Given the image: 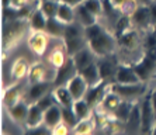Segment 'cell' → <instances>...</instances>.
<instances>
[{"instance_id": "6da1fadb", "label": "cell", "mask_w": 156, "mask_h": 135, "mask_svg": "<svg viewBox=\"0 0 156 135\" xmlns=\"http://www.w3.org/2000/svg\"><path fill=\"white\" fill-rule=\"evenodd\" d=\"M28 27V20H21V18L4 23L3 37H2L3 51H10L11 48H14L23 40V37L26 35Z\"/></svg>"}, {"instance_id": "7a4b0ae2", "label": "cell", "mask_w": 156, "mask_h": 135, "mask_svg": "<svg viewBox=\"0 0 156 135\" xmlns=\"http://www.w3.org/2000/svg\"><path fill=\"white\" fill-rule=\"evenodd\" d=\"M117 44H118L117 37L108 33L107 30H103V33L87 41V47L93 51V54L97 58H108L110 55H113L117 48Z\"/></svg>"}, {"instance_id": "3957f363", "label": "cell", "mask_w": 156, "mask_h": 135, "mask_svg": "<svg viewBox=\"0 0 156 135\" xmlns=\"http://www.w3.org/2000/svg\"><path fill=\"white\" fill-rule=\"evenodd\" d=\"M135 73L138 75L141 82H148L156 72V54L155 51H145L142 58L132 65Z\"/></svg>"}, {"instance_id": "277c9868", "label": "cell", "mask_w": 156, "mask_h": 135, "mask_svg": "<svg viewBox=\"0 0 156 135\" xmlns=\"http://www.w3.org/2000/svg\"><path fill=\"white\" fill-rule=\"evenodd\" d=\"M108 89L120 96L122 100H136L138 97L145 94V84L136 83V84H121V83H108Z\"/></svg>"}, {"instance_id": "5b68a950", "label": "cell", "mask_w": 156, "mask_h": 135, "mask_svg": "<svg viewBox=\"0 0 156 135\" xmlns=\"http://www.w3.org/2000/svg\"><path fill=\"white\" fill-rule=\"evenodd\" d=\"M156 123V115L153 113L152 104H151V97H145L141 103V132L145 135H151L152 128Z\"/></svg>"}, {"instance_id": "8992f818", "label": "cell", "mask_w": 156, "mask_h": 135, "mask_svg": "<svg viewBox=\"0 0 156 135\" xmlns=\"http://www.w3.org/2000/svg\"><path fill=\"white\" fill-rule=\"evenodd\" d=\"M76 73H77V69H76V66H75V62H73V59L69 56V58L66 59V62L63 63L61 68L56 69L52 83H54L55 87H56V86H66V83H68Z\"/></svg>"}, {"instance_id": "52a82bcc", "label": "cell", "mask_w": 156, "mask_h": 135, "mask_svg": "<svg viewBox=\"0 0 156 135\" xmlns=\"http://www.w3.org/2000/svg\"><path fill=\"white\" fill-rule=\"evenodd\" d=\"M48 47V34L45 31H33L28 37V48L37 56H42Z\"/></svg>"}, {"instance_id": "ba28073f", "label": "cell", "mask_w": 156, "mask_h": 135, "mask_svg": "<svg viewBox=\"0 0 156 135\" xmlns=\"http://www.w3.org/2000/svg\"><path fill=\"white\" fill-rule=\"evenodd\" d=\"M114 82H115V83H121V84L142 83L141 79L138 77V75L135 73L132 65H124V63L117 66V72H115Z\"/></svg>"}, {"instance_id": "9c48e42d", "label": "cell", "mask_w": 156, "mask_h": 135, "mask_svg": "<svg viewBox=\"0 0 156 135\" xmlns=\"http://www.w3.org/2000/svg\"><path fill=\"white\" fill-rule=\"evenodd\" d=\"M131 21L132 26L141 30H149L152 28V17H151V11L149 6H138V9L134 11V14L131 16Z\"/></svg>"}, {"instance_id": "30bf717a", "label": "cell", "mask_w": 156, "mask_h": 135, "mask_svg": "<svg viewBox=\"0 0 156 135\" xmlns=\"http://www.w3.org/2000/svg\"><path fill=\"white\" fill-rule=\"evenodd\" d=\"M107 89H108V82L101 80L98 84H96V86L89 87L86 96H84V100L90 104L91 108L100 106V103H101V100L104 99L105 93H107Z\"/></svg>"}, {"instance_id": "8fae6325", "label": "cell", "mask_w": 156, "mask_h": 135, "mask_svg": "<svg viewBox=\"0 0 156 135\" xmlns=\"http://www.w3.org/2000/svg\"><path fill=\"white\" fill-rule=\"evenodd\" d=\"M66 87L69 89V91L72 93L73 99L82 100V99H84V96H86L87 90H89V84H87V82L82 77V75L77 72L76 75L66 83Z\"/></svg>"}, {"instance_id": "7c38bea8", "label": "cell", "mask_w": 156, "mask_h": 135, "mask_svg": "<svg viewBox=\"0 0 156 135\" xmlns=\"http://www.w3.org/2000/svg\"><path fill=\"white\" fill-rule=\"evenodd\" d=\"M117 42L120 47H122L124 49H128V51H132V49H136L139 47V42H141V38H139V34L135 28H129L128 31H125L124 34H121L120 37H117Z\"/></svg>"}, {"instance_id": "4fadbf2b", "label": "cell", "mask_w": 156, "mask_h": 135, "mask_svg": "<svg viewBox=\"0 0 156 135\" xmlns=\"http://www.w3.org/2000/svg\"><path fill=\"white\" fill-rule=\"evenodd\" d=\"M121 101H122V99H121L120 96L117 94V93H114L113 90L107 89V93H105L104 99L100 103V110L104 114H114V111L118 108Z\"/></svg>"}, {"instance_id": "5bb4252c", "label": "cell", "mask_w": 156, "mask_h": 135, "mask_svg": "<svg viewBox=\"0 0 156 135\" xmlns=\"http://www.w3.org/2000/svg\"><path fill=\"white\" fill-rule=\"evenodd\" d=\"M70 58L73 59V62H75V66H76L77 72H79V70H82L83 68L89 66L90 63L96 62L94 58H97V56L93 54V51H91L89 47H84L83 49H80L77 54H75L73 56H70Z\"/></svg>"}, {"instance_id": "9a60e30c", "label": "cell", "mask_w": 156, "mask_h": 135, "mask_svg": "<svg viewBox=\"0 0 156 135\" xmlns=\"http://www.w3.org/2000/svg\"><path fill=\"white\" fill-rule=\"evenodd\" d=\"M21 90H23V84L21 83H14L9 86V87L4 89L3 91V104L4 107H13L16 103L20 101V97H21Z\"/></svg>"}, {"instance_id": "2e32d148", "label": "cell", "mask_w": 156, "mask_h": 135, "mask_svg": "<svg viewBox=\"0 0 156 135\" xmlns=\"http://www.w3.org/2000/svg\"><path fill=\"white\" fill-rule=\"evenodd\" d=\"M44 124V110L37 103H30L28 117L26 120V128H35Z\"/></svg>"}, {"instance_id": "e0dca14e", "label": "cell", "mask_w": 156, "mask_h": 135, "mask_svg": "<svg viewBox=\"0 0 156 135\" xmlns=\"http://www.w3.org/2000/svg\"><path fill=\"white\" fill-rule=\"evenodd\" d=\"M52 94H54L55 100L61 107H66V108H72L75 99H73L72 93L69 91V89L66 86H56V87L52 90Z\"/></svg>"}, {"instance_id": "ac0fdd59", "label": "cell", "mask_w": 156, "mask_h": 135, "mask_svg": "<svg viewBox=\"0 0 156 135\" xmlns=\"http://www.w3.org/2000/svg\"><path fill=\"white\" fill-rule=\"evenodd\" d=\"M9 110V115L13 121L16 123H23V124H26V120L28 117V110H30V104H27L26 101H23L20 100L18 103H16L13 107H10Z\"/></svg>"}, {"instance_id": "d6986e66", "label": "cell", "mask_w": 156, "mask_h": 135, "mask_svg": "<svg viewBox=\"0 0 156 135\" xmlns=\"http://www.w3.org/2000/svg\"><path fill=\"white\" fill-rule=\"evenodd\" d=\"M44 124L52 130L58 127L59 124H62V107H59L58 104H54L47 111H44Z\"/></svg>"}, {"instance_id": "ffe728a7", "label": "cell", "mask_w": 156, "mask_h": 135, "mask_svg": "<svg viewBox=\"0 0 156 135\" xmlns=\"http://www.w3.org/2000/svg\"><path fill=\"white\" fill-rule=\"evenodd\" d=\"M79 73L82 75L84 80L87 82L89 87L91 86H96L101 82V76H100V70H98V66H97V62H93L90 63L89 66L83 68L82 70H79Z\"/></svg>"}, {"instance_id": "44dd1931", "label": "cell", "mask_w": 156, "mask_h": 135, "mask_svg": "<svg viewBox=\"0 0 156 135\" xmlns=\"http://www.w3.org/2000/svg\"><path fill=\"white\" fill-rule=\"evenodd\" d=\"M52 84L54 83H52L51 80H44V82H38V83H33L31 87L28 89V99L33 103L38 101L42 96L49 93V89H51Z\"/></svg>"}, {"instance_id": "7402d4cb", "label": "cell", "mask_w": 156, "mask_h": 135, "mask_svg": "<svg viewBox=\"0 0 156 135\" xmlns=\"http://www.w3.org/2000/svg\"><path fill=\"white\" fill-rule=\"evenodd\" d=\"M75 11H76V21L79 23L83 28L90 27V26H93V24L97 23V16L90 13V11L84 7L83 3L79 4L77 7H75Z\"/></svg>"}, {"instance_id": "603a6c76", "label": "cell", "mask_w": 156, "mask_h": 135, "mask_svg": "<svg viewBox=\"0 0 156 135\" xmlns=\"http://www.w3.org/2000/svg\"><path fill=\"white\" fill-rule=\"evenodd\" d=\"M108 58H98L97 61V66H98V70H100L101 80H105V82H108V79H114L117 72V66H114V63Z\"/></svg>"}, {"instance_id": "cb8c5ba5", "label": "cell", "mask_w": 156, "mask_h": 135, "mask_svg": "<svg viewBox=\"0 0 156 135\" xmlns=\"http://www.w3.org/2000/svg\"><path fill=\"white\" fill-rule=\"evenodd\" d=\"M56 18H58L59 21L63 23V24H66V26L76 23V11H75V7L69 6V4H65V3H59Z\"/></svg>"}, {"instance_id": "d4e9b609", "label": "cell", "mask_w": 156, "mask_h": 135, "mask_svg": "<svg viewBox=\"0 0 156 135\" xmlns=\"http://www.w3.org/2000/svg\"><path fill=\"white\" fill-rule=\"evenodd\" d=\"M63 44H65V51L68 54V56H73L80 49H83L84 47H87V41L84 35H80V37H76V38L63 40Z\"/></svg>"}, {"instance_id": "484cf974", "label": "cell", "mask_w": 156, "mask_h": 135, "mask_svg": "<svg viewBox=\"0 0 156 135\" xmlns=\"http://www.w3.org/2000/svg\"><path fill=\"white\" fill-rule=\"evenodd\" d=\"M47 23H48V17L44 14L40 9L33 11L31 17L28 18V24L30 28L33 31H45L47 28Z\"/></svg>"}, {"instance_id": "4316f807", "label": "cell", "mask_w": 156, "mask_h": 135, "mask_svg": "<svg viewBox=\"0 0 156 135\" xmlns=\"http://www.w3.org/2000/svg\"><path fill=\"white\" fill-rule=\"evenodd\" d=\"M28 80L30 83H38V82L48 80L47 77V69L41 62H35L30 66L28 70Z\"/></svg>"}, {"instance_id": "83f0119b", "label": "cell", "mask_w": 156, "mask_h": 135, "mask_svg": "<svg viewBox=\"0 0 156 135\" xmlns=\"http://www.w3.org/2000/svg\"><path fill=\"white\" fill-rule=\"evenodd\" d=\"M28 62H27L24 58H18L13 66H11V77L16 79V80H21L26 76H28V70H30Z\"/></svg>"}, {"instance_id": "f1b7e54d", "label": "cell", "mask_w": 156, "mask_h": 135, "mask_svg": "<svg viewBox=\"0 0 156 135\" xmlns=\"http://www.w3.org/2000/svg\"><path fill=\"white\" fill-rule=\"evenodd\" d=\"M65 27L66 24H63L62 21H59L56 17L48 18L47 23V28H45V33L48 35L55 37V38H63V33H65Z\"/></svg>"}, {"instance_id": "f546056e", "label": "cell", "mask_w": 156, "mask_h": 135, "mask_svg": "<svg viewBox=\"0 0 156 135\" xmlns=\"http://www.w3.org/2000/svg\"><path fill=\"white\" fill-rule=\"evenodd\" d=\"M134 104H132V100H122L121 104L118 106V108L114 111V118L120 123H127L128 118H129L131 110H132Z\"/></svg>"}, {"instance_id": "4dcf8cb0", "label": "cell", "mask_w": 156, "mask_h": 135, "mask_svg": "<svg viewBox=\"0 0 156 135\" xmlns=\"http://www.w3.org/2000/svg\"><path fill=\"white\" fill-rule=\"evenodd\" d=\"M72 110H73V113L76 114V117L79 118V120H86V118H90L91 107H90V104H89V103H87L84 99L75 100Z\"/></svg>"}, {"instance_id": "1f68e13d", "label": "cell", "mask_w": 156, "mask_h": 135, "mask_svg": "<svg viewBox=\"0 0 156 135\" xmlns=\"http://www.w3.org/2000/svg\"><path fill=\"white\" fill-rule=\"evenodd\" d=\"M69 58L68 56V54H66L63 49H61V48H56V49H54V51L49 54V56H48V61H49V63H51L54 68H61L63 63L66 62V59Z\"/></svg>"}, {"instance_id": "d6a6232c", "label": "cell", "mask_w": 156, "mask_h": 135, "mask_svg": "<svg viewBox=\"0 0 156 135\" xmlns=\"http://www.w3.org/2000/svg\"><path fill=\"white\" fill-rule=\"evenodd\" d=\"M94 128V123L91 118H86V120H79L76 127L73 128L75 135H90L91 131Z\"/></svg>"}, {"instance_id": "836d02e7", "label": "cell", "mask_w": 156, "mask_h": 135, "mask_svg": "<svg viewBox=\"0 0 156 135\" xmlns=\"http://www.w3.org/2000/svg\"><path fill=\"white\" fill-rule=\"evenodd\" d=\"M58 7H59V3H55V2H51V0H41L40 7L38 9H40L48 18H52V17H56Z\"/></svg>"}, {"instance_id": "e575fe53", "label": "cell", "mask_w": 156, "mask_h": 135, "mask_svg": "<svg viewBox=\"0 0 156 135\" xmlns=\"http://www.w3.org/2000/svg\"><path fill=\"white\" fill-rule=\"evenodd\" d=\"M129 28H132L131 16L121 14V17L117 20V24H115V37H120L121 34H124L125 31H128Z\"/></svg>"}, {"instance_id": "d590c367", "label": "cell", "mask_w": 156, "mask_h": 135, "mask_svg": "<svg viewBox=\"0 0 156 135\" xmlns=\"http://www.w3.org/2000/svg\"><path fill=\"white\" fill-rule=\"evenodd\" d=\"M62 123H63L68 128H75L76 124L79 123V118L76 117V114L73 113L72 108L62 107Z\"/></svg>"}, {"instance_id": "8d00e7d4", "label": "cell", "mask_w": 156, "mask_h": 135, "mask_svg": "<svg viewBox=\"0 0 156 135\" xmlns=\"http://www.w3.org/2000/svg\"><path fill=\"white\" fill-rule=\"evenodd\" d=\"M127 124H129L134 130L135 128H141V104H134Z\"/></svg>"}, {"instance_id": "74e56055", "label": "cell", "mask_w": 156, "mask_h": 135, "mask_svg": "<svg viewBox=\"0 0 156 135\" xmlns=\"http://www.w3.org/2000/svg\"><path fill=\"white\" fill-rule=\"evenodd\" d=\"M83 4L87 10L90 11V13H93L94 16H97V17L104 13V11H103V2L101 0H84Z\"/></svg>"}, {"instance_id": "f35d334b", "label": "cell", "mask_w": 156, "mask_h": 135, "mask_svg": "<svg viewBox=\"0 0 156 135\" xmlns=\"http://www.w3.org/2000/svg\"><path fill=\"white\" fill-rule=\"evenodd\" d=\"M84 35V31L80 30L79 26H76L75 23L73 24H68L65 27V33H63V40H69V38H76V37Z\"/></svg>"}, {"instance_id": "ab89813d", "label": "cell", "mask_w": 156, "mask_h": 135, "mask_svg": "<svg viewBox=\"0 0 156 135\" xmlns=\"http://www.w3.org/2000/svg\"><path fill=\"white\" fill-rule=\"evenodd\" d=\"M35 103L44 110V111H47L49 107H52L55 103H56V100H55L54 94H52V91H49V93H47L45 96H42V97H41L38 101H35Z\"/></svg>"}, {"instance_id": "60d3db41", "label": "cell", "mask_w": 156, "mask_h": 135, "mask_svg": "<svg viewBox=\"0 0 156 135\" xmlns=\"http://www.w3.org/2000/svg\"><path fill=\"white\" fill-rule=\"evenodd\" d=\"M24 135H54V131H52V128L42 124L35 128H27V131L24 132Z\"/></svg>"}, {"instance_id": "b9f144b4", "label": "cell", "mask_w": 156, "mask_h": 135, "mask_svg": "<svg viewBox=\"0 0 156 135\" xmlns=\"http://www.w3.org/2000/svg\"><path fill=\"white\" fill-rule=\"evenodd\" d=\"M144 47L145 51H156V33L151 31L146 34V37L144 38Z\"/></svg>"}, {"instance_id": "7bdbcfd3", "label": "cell", "mask_w": 156, "mask_h": 135, "mask_svg": "<svg viewBox=\"0 0 156 135\" xmlns=\"http://www.w3.org/2000/svg\"><path fill=\"white\" fill-rule=\"evenodd\" d=\"M18 18V9L13 7H3V20L4 23L7 21H13V20H17Z\"/></svg>"}, {"instance_id": "ee69618b", "label": "cell", "mask_w": 156, "mask_h": 135, "mask_svg": "<svg viewBox=\"0 0 156 135\" xmlns=\"http://www.w3.org/2000/svg\"><path fill=\"white\" fill-rule=\"evenodd\" d=\"M33 7H30V4H24L23 7L18 9V18H21V20H28L33 14Z\"/></svg>"}, {"instance_id": "f6af8a7d", "label": "cell", "mask_w": 156, "mask_h": 135, "mask_svg": "<svg viewBox=\"0 0 156 135\" xmlns=\"http://www.w3.org/2000/svg\"><path fill=\"white\" fill-rule=\"evenodd\" d=\"M52 131H54V135H68L69 128H68L65 124H63V123H62V124H59L58 127H55Z\"/></svg>"}, {"instance_id": "bcb514c9", "label": "cell", "mask_w": 156, "mask_h": 135, "mask_svg": "<svg viewBox=\"0 0 156 135\" xmlns=\"http://www.w3.org/2000/svg\"><path fill=\"white\" fill-rule=\"evenodd\" d=\"M149 11H151V17H152V24H155L156 23V2H153V3L149 6Z\"/></svg>"}, {"instance_id": "7dc6e473", "label": "cell", "mask_w": 156, "mask_h": 135, "mask_svg": "<svg viewBox=\"0 0 156 135\" xmlns=\"http://www.w3.org/2000/svg\"><path fill=\"white\" fill-rule=\"evenodd\" d=\"M84 0H62L61 3H65V4H69L72 7H77L79 4H82Z\"/></svg>"}, {"instance_id": "c3c4849f", "label": "cell", "mask_w": 156, "mask_h": 135, "mask_svg": "<svg viewBox=\"0 0 156 135\" xmlns=\"http://www.w3.org/2000/svg\"><path fill=\"white\" fill-rule=\"evenodd\" d=\"M28 2L27 0H11V6L13 7H16V9H20V7H23L24 4H27Z\"/></svg>"}, {"instance_id": "681fc988", "label": "cell", "mask_w": 156, "mask_h": 135, "mask_svg": "<svg viewBox=\"0 0 156 135\" xmlns=\"http://www.w3.org/2000/svg\"><path fill=\"white\" fill-rule=\"evenodd\" d=\"M149 97H151V104H152L153 113H155V115H156V90H153L152 93L149 94Z\"/></svg>"}, {"instance_id": "f907efd6", "label": "cell", "mask_w": 156, "mask_h": 135, "mask_svg": "<svg viewBox=\"0 0 156 135\" xmlns=\"http://www.w3.org/2000/svg\"><path fill=\"white\" fill-rule=\"evenodd\" d=\"M127 2H128V0H111V3L114 4V7H115L117 10H120V9L122 7V6L127 3Z\"/></svg>"}, {"instance_id": "816d5d0a", "label": "cell", "mask_w": 156, "mask_h": 135, "mask_svg": "<svg viewBox=\"0 0 156 135\" xmlns=\"http://www.w3.org/2000/svg\"><path fill=\"white\" fill-rule=\"evenodd\" d=\"M139 6H151L153 3V0H136Z\"/></svg>"}, {"instance_id": "f5cc1de1", "label": "cell", "mask_w": 156, "mask_h": 135, "mask_svg": "<svg viewBox=\"0 0 156 135\" xmlns=\"http://www.w3.org/2000/svg\"><path fill=\"white\" fill-rule=\"evenodd\" d=\"M2 6H3V7H10L11 0H2Z\"/></svg>"}, {"instance_id": "db71d44e", "label": "cell", "mask_w": 156, "mask_h": 135, "mask_svg": "<svg viewBox=\"0 0 156 135\" xmlns=\"http://www.w3.org/2000/svg\"><path fill=\"white\" fill-rule=\"evenodd\" d=\"M151 135H156V123H155V125H153V128H152V132H151Z\"/></svg>"}, {"instance_id": "11a10c76", "label": "cell", "mask_w": 156, "mask_h": 135, "mask_svg": "<svg viewBox=\"0 0 156 135\" xmlns=\"http://www.w3.org/2000/svg\"><path fill=\"white\" fill-rule=\"evenodd\" d=\"M152 31H155V33H156V23H155V24H153V27H152Z\"/></svg>"}, {"instance_id": "9f6ffc18", "label": "cell", "mask_w": 156, "mask_h": 135, "mask_svg": "<svg viewBox=\"0 0 156 135\" xmlns=\"http://www.w3.org/2000/svg\"><path fill=\"white\" fill-rule=\"evenodd\" d=\"M51 2H55V3H61L62 0H51Z\"/></svg>"}, {"instance_id": "6f0895ef", "label": "cell", "mask_w": 156, "mask_h": 135, "mask_svg": "<svg viewBox=\"0 0 156 135\" xmlns=\"http://www.w3.org/2000/svg\"><path fill=\"white\" fill-rule=\"evenodd\" d=\"M153 2H156V0H153Z\"/></svg>"}, {"instance_id": "680465c9", "label": "cell", "mask_w": 156, "mask_h": 135, "mask_svg": "<svg viewBox=\"0 0 156 135\" xmlns=\"http://www.w3.org/2000/svg\"><path fill=\"white\" fill-rule=\"evenodd\" d=\"M155 54H156V51H155Z\"/></svg>"}]
</instances>
